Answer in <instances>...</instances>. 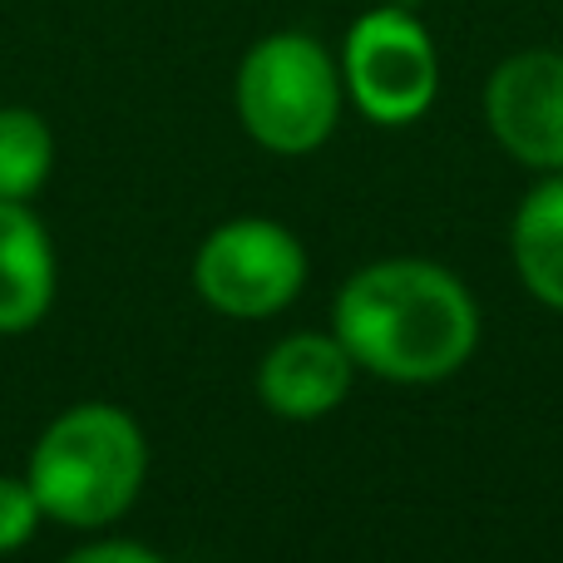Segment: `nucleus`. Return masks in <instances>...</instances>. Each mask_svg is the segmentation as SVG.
Returning a JSON list of instances; mask_svg holds the SVG:
<instances>
[{"label": "nucleus", "mask_w": 563, "mask_h": 563, "mask_svg": "<svg viewBox=\"0 0 563 563\" xmlns=\"http://www.w3.org/2000/svg\"><path fill=\"white\" fill-rule=\"evenodd\" d=\"M336 341L361 371L400 386L445 380L475 356L479 311L465 282L435 263H371L336 297Z\"/></svg>", "instance_id": "nucleus-1"}, {"label": "nucleus", "mask_w": 563, "mask_h": 563, "mask_svg": "<svg viewBox=\"0 0 563 563\" xmlns=\"http://www.w3.org/2000/svg\"><path fill=\"white\" fill-rule=\"evenodd\" d=\"M148 445L134 416L104 400L65 410L30 455V489L40 509L69 529H104L139 499Z\"/></svg>", "instance_id": "nucleus-2"}, {"label": "nucleus", "mask_w": 563, "mask_h": 563, "mask_svg": "<svg viewBox=\"0 0 563 563\" xmlns=\"http://www.w3.org/2000/svg\"><path fill=\"white\" fill-rule=\"evenodd\" d=\"M341 114V75L321 40L282 30L247 49L238 69V119L267 154H311Z\"/></svg>", "instance_id": "nucleus-3"}, {"label": "nucleus", "mask_w": 563, "mask_h": 563, "mask_svg": "<svg viewBox=\"0 0 563 563\" xmlns=\"http://www.w3.org/2000/svg\"><path fill=\"white\" fill-rule=\"evenodd\" d=\"M341 85L376 124H416L440 95V55L410 10L376 5L346 30Z\"/></svg>", "instance_id": "nucleus-4"}, {"label": "nucleus", "mask_w": 563, "mask_h": 563, "mask_svg": "<svg viewBox=\"0 0 563 563\" xmlns=\"http://www.w3.org/2000/svg\"><path fill=\"white\" fill-rule=\"evenodd\" d=\"M307 282V253L273 218H233L213 228L194 257V287L223 317H273Z\"/></svg>", "instance_id": "nucleus-5"}, {"label": "nucleus", "mask_w": 563, "mask_h": 563, "mask_svg": "<svg viewBox=\"0 0 563 563\" xmlns=\"http://www.w3.org/2000/svg\"><path fill=\"white\" fill-rule=\"evenodd\" d=\"M485 114L499 148L529 168H563V55L519 49L489 75Z\"/></svg>", "instance_id": "nucleus-6"}, {"label": "nucleus", "mask_w": 563, "mask_h": 563, "mask_svg": "<svg viewBox=\"0 0 563 563\" xmlns=\"http://www.w3.org/2000/svg\"><path fill=\"white\" fill-rule=\"evenodd\" d=\"M351 376H356V361L336 341V331L331 336L297 331V336L277 341L263 356V366H257V396L282 420H321L346 400Z\"/></svg>", "instance_id": "nucleus-7"}, {"label": "nucleus", "mask_w": 563, "mask_h": 563, "mask_svg": "<svg viewBox=\"0 0 563 563\" xmlns=\"http://www.w3.org/2000/svg\"><path fill=\"white\" fill-rule=\"evenodd\" d=\"M55 301V247L25 203L0 198V336L30 331Z\"/></svg>", "instance_id": "nucleus-8"}, {"label": "nucleus", "mask_w": 563, "mask_h": 563, "mask_svg": "<svg viewBox=\"0 0 563 563\" xmlns=\"http://www.w3.org/2000/svg\"><path fill=\"white\" fill-rule=\"evenodd\" d=\"M515 267L544 307L563 311V178H549L515 213Z\"/></svg>", "instance_id": "nucleus-9"}, {"label": "nucleus", "mask_w": 563, "mask_h": 563, "mask_svg": "<svg viewBox=\"0 0 563 563\" xmlns=\"http://www.w3.org/2000/svg\"><path fill=\"white\" fill-rule=\"evenodd\" d=\"M55 164V134L35 109H0V198L25 203L45 188Z\"/></svg>", "instance_id": "nucleus-10"}, {"label": "nucleus", "mask_w": 563, "mask_h": 563, "mask_svg": "<svg viewBox=\"0 0 563 563\" xmlns=\"http://www.w3.org/2000/svg\"><path fill=\"white\" fill-rule=\"evenodd\" d=\"M40 499L35 489H30V479H10L0 475V554H15L20 544H30V534H35L40 525Z\"/></svg>", "instance_id": "nucleus-11"}, {"label": "nucleus", "mask_w": 563, "mask_h": 563, "mask_svg": "<svg viewBox=\"0 0 563 563\" xmlns=\"http://www.w3.org/2000/svg\"><path fill=\"white\" fill-rule=\"evenodd\" d=\"M65 563H164L154 549L144 544H129V539H104V544H85L75 549Z\"/></svg>", "instance_id": "nucleus-12"}]
</instances>
